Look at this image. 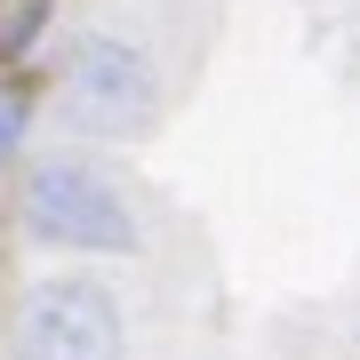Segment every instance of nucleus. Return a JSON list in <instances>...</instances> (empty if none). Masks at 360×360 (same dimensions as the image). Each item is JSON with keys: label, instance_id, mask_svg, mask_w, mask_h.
Segmentation results:
<instances>
[{"label": "nucleus", "instance_id": "1", "mask_svg": "<svg viewBox=\"0 0 360 360\" xmlns=\"http://www.w3.org/2000/svg\"><path fill=\"white\" fill-rule=\"evenodd\" d=\"M25 224H32V240H49V248H96V257L136 248L129 208H120V193L89 160H40L25 176Z\"/></svg>", "mask_w": 360, "mask_h": 360}, {"label": "nucleus", "instance_id": "2", "mask_svg": "<svg viewBox=\"0 0 360 360\" xmlns=\"http://www.w3.org/2000/svg\"><path fill=\"white\" fill-rule=\"evenodd\" d=\"M16 360H120V304L96 281H40L16 304Z\"/></svg>", "mask_w": 360, "mask_h": 360}, {"label": "nucleus", "instance_id": "3", "mask_svg": "<svg viewBox=\"0 0 360 360\" xmlns=\"http://www.w3.org/2000/svg\"><path fill=\"white\" fill-rule=\"evenodd\" d=\"M65 112L96 136H120L153 112V65L112 32H80L65 56Z\"/></svg>", "mask_w": 360, "mask_h": 360}, {"label": "nucleus", "instance_id": "4", "mask_svg": "<svg viewBox=\"0 0 360 360\" xmlns=\"http://www.w3.org/2000/svg\"><path fill=\"white\" fill-rule=\"evenodd\" d=\"M49 8H56V0H16V8L0 16V65H25V56H32V40L49 32Z\"/></svg>", "mask_w": 360, "mask_h": 360}, {"label": "nucleus", "instance_id": "5", "mask_svg": "<svg viewBox=\"0 0 360 360\" xmlns=\"http://www.w3.org/2000/svg\"><path fill=\"white\" fill-rule=\"evenodd\" d=\"M25 120H32V89L25 80H0V160L25 144Z\"/></svg>", "mask_w": 360, "mask_h": 360}]
</instances>
